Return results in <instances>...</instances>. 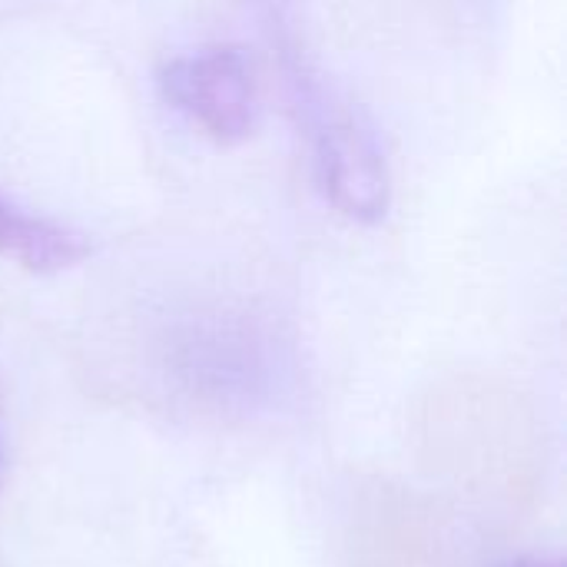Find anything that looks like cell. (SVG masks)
I'll return each instance as SVG.
<instances>
[{"mask_svg":"<svg viewBox=\"0 0 567 567\" xmlns=\"http://www.w3.org/2000/svg\"><path fill=\"white\" fill-rule=\"evenodd\" d=\"M86 256L90 239L80 229L27 213L0 193V259L33 276H53L80 266Z\"/></svg>","mask_w":567,"mask_h":567,"instance_id":"obj_3","label":"cell"},{"mask_svg":"<svg viewBox=\"0 0 567 567\" xmlns=\"http://www.w3.org/2000/svg\"><path fill=\"white\" fill-rule=\"evenodd\" d=\"M3 472H7V445H3V412H0V488H3Z\"/></svg>","mask_w":567,"mask_h":567,"instance_id":"obj_4","label":"cell"},{"mask_svg":"<svg viewBox=\"0 0 567 567\" xmlns=\"http://www.w3.org/2000/svg\"><path fill=\"white\" fill-rule=\"evenodd\" d=\"M312 166L326 199L352 223L375 226L392 206V173L369 120L322 86L306 83Z\"/></svg>","mask_w":567,"mask_h":567,"instance_id":"obj_1","label":"cell"},{"mask_svg":"<svg viewBox=\"0 0 567 567\" xmlns=\"http://www.w3.org/2000/svg\"><path fill=\"white\" fill-rule=\"evenodd\" d=\"M163 100L219 146L249 140L259 126V83L252 60L236 43H213L159 66Z\"/></svg>","mask_w":567,"mask_h":567,"instance_id":"obj_2","label":"cell"},{"mask_svg":"<svg viewBox=\"0 0 567 567\" xmlns=\"http://www.w3.org/2000/svg\"><path fill=\"white\" fill-rule=\"evenodd\" d=\"M512 567H558V565H545V561H515Z\"/></svg>","mask_w":567,"mask_h":567,"instance_id":"obj_5","label":"cell"}]
</instances>
